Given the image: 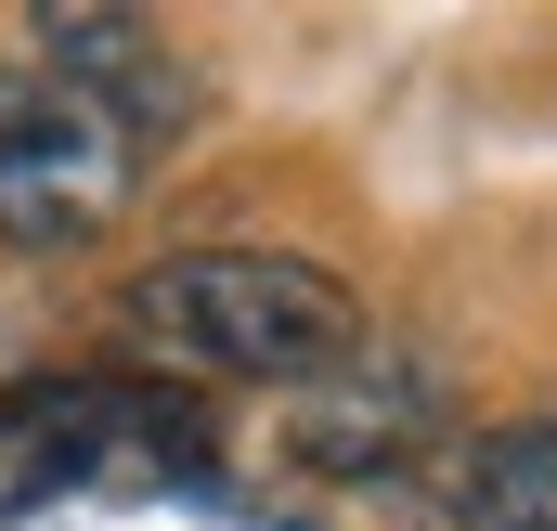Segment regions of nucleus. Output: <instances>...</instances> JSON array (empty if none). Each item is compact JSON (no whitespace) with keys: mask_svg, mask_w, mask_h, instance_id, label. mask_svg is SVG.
Segmentation results:
<instances>
[{"mask_svg":"<svg viewBox=\"0 0 557 531\" xmlns=\"http://www.w3.org/2000/svg\"><path fill=\"white\" fill-rule=\"evenodd\" d=\"M131 337H143V350H169V363H195V376L311 390V376L363 337V311H350L337 272H311V260L195 247V260H156V272L131 285Z\"/></svg>","mask_w":557,"mask_h":531,"instance_id":"f257e3e1","label":"nucleus"},{"mask_svg":"<svg viewBox=\"0 0 557 531\" xmlns=\"http://www.w3.org/2000/svg\"><path fill=\"white\" fill-rule=\"evenodd\" d=\"M131 169H143V143L91 91L39 78V65H0V234L13 247H91L131 208Z\"/></svg>","mask_w":557,"mask_h":531,"instance_id":"f03ea898","label":"nucleus"},{"mask_svg":"<svg viewBox=\"0 0 557 531\" xmlns=\"http://www.w3.org/2000/svg\"><path fill=\"white\" fill-rule=\"evenodd\" d=\"M416 441H441V376H428L403 337H350V350L311 376L298 454H311L324 480H376V467H403Z\"/></svg>","mask_w":557,"mask_h":531,"instance_id":"7ed1b4c3","label":"nucleus"},{"mask_svg":"<svg viewBox=\"0 0 557 531\" xmlns=\"http://www.w3.org/2000/svg\"><path fill=\"white\" fill-rule=\"evenodd\" d=\"M39 78H65V91H91L104 118L131 143H169L195 104V78H182V52L156 39V26H131V13H39Z\"/></svg>","mask_w":557,"mask_h":531,"instance_id":"20e7f679","label":"nucleus"},{"mask_svg":"<svg viewBox=\"0 0 557 531\" xmlns=\"http://www.w3.org/2000/svg\"><path fill=\"white\" fill-rule=\"evenodd\" d=\"M467 531H557V428H506L467 467Z\"/></svg>","mask_w":557,"mask_h":531,"instance_id":"39448f33","label":"nucleus"}]
</instances>
